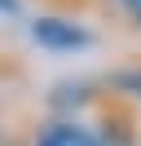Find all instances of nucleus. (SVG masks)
<instances>
[{
	"mask_svg": "<svg viewBox=\"0 0 141 146\" xmlns=\"http://www.w3.org/2000/svg\"><path fill=\"white\" fill-rule=\"evenodd\" d=\"M0 9H5V13H13V9H18V0H0Z\"/></svg>",
	"mask_w": 141,
	"mask_h": 146,
	"instance_id": "4",
	"label": "nucleus"
},
{
	"mask_svg": "<svg viewBox=\"0 0 141 146\" xmlns=\"http://www.w3.org/2000/svg\"><path fill=\"white\" fill-rule=\"evenodd\" d=\"M123 5H128V13H132V18L141 22V0H123Z\"/></svg>",
	"mask_w": 141,
	"mask_h": 146,
	"instance_id": "3",
	"label": "nucleus"
},
{
	"mask_svg": "<svg viewBox=\"0 0 141 146\" xmlns=\"http://www.w3.org/2000/svg\"><path fill=\"white\" fill-rule=\"evenodd\" d=\"M35 146H101V137L79 128V124H49L35 137Z\"/></svg>",
	"mask_w": 141,
	"mask_h": 146,
	"instance_id": "2",
	"label": "nucleus"
},
{
	"mask_svg": "<svg viewBox=\"0 0 141 146\" xmlns=\"http://www.w3.org/2000/svg\"><path fill=\"white\" fill-rule=\"evenodd\" d=\"M31 36L40 40L44 49H62V53L88 44V31L75 27V22H66V18H40V22H31Z\"/></svg>",
	"mask_w": 141,
	"mask_h": 146,
	"instance_id": "1",
	"label": "nucleus"
}]
</instances>
